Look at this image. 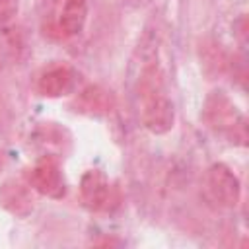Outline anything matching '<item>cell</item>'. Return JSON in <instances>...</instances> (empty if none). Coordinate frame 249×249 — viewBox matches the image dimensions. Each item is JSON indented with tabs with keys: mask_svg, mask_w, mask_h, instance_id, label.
Here are the masks:
<instances>
[{
	"mask_svg": "<svg viewBox=\"0 0 249 249\" xmlns=\"http://www.w3.org/2000/svg\"><path fill=\"white\" fill-rule=\"evenodd\" d=\"M200 58H202V68L206 74H220L224 70V66L228 64L226 62V56L224 53L220 51V45H204L202 53H200Z\"/></svg>",
	"mask_w": 249,
	"mask_h": 249,
	"instance_id": "30bf717a",
	"label": "cell"
},
{
	"mask_svg": "<svg viewBox=\"0 0 249 249\" xmlns=\"http://www.w3.org/2000/svg\"><path fill=\"white\" fill-rule=\"evenodd\" d=\"M88 4L89 0H64L60 12V29L66 35H78L84 31L88 19Z\"/></svg>",
	"mask_w": 249,
	"mask_h": 249,
	"instance_id": "9c48e42d",
	"label": "cell"
},
{
	"mask_svg": "<svg viewBox=\"0 0 249 249\" xmlns=\"http://www.w3.org/2000/svg\"><path fill=\"white\" fill-rule=\"evenodd\" d=\"M208 187L214 195V198L226 206V208H235L241 198V185L235 173L224 165V163H214L208 169Z\"/></svg>",
	"mask_w": 249,
	"mask_h": 249,
	"instance_id": "277c9868",
	"label": "cell"
},
{
	"mask_svg": "<svg viewBox=\"0 0 249 249\" xmlns=\"http://www.w3.org/2000/svg\"><path fill=\"white\" fill-rule=\"evenodd\" d=\"M74 86H76V74H74L72 68H68L64 64L51 66L37 80V89L45 97H62V95H68V93H72Z\"/></svg>",
	"mask_w": 249,
	"mask_h": 249,
	"instance_id": "52a82bcc",
	"label": "cell"
},
{
	"mask_svg": "<svg viewBox=\"0 0 249 249\" xmlns=\"http://www.w3.org/2000/svg\"><path fill=\"white\" fill-rule=\"evenodd\" d=\"M142 123L152 134H165L175 124V107L163 91L142 97Z\"/></svg>",
	"mask_w": 249,
	"mask_h": 249,
	"instance_id": "7a4b0ae2",
	"label": "cell"
},
{
	"mask_svg": "<svg viewBox=\"0 0 249 249\" xmlns=\"http://www.w3.org/2000/svg\"><path fill=\"white\" fill-rule=\"evenodd\" d=\"M0 208L18 218L29 216L33 212V195L29 185L18 179H6L0 185Z\"/></svg>",
	"mask_w": 249,
	"mask_h": 249,
	"instance_id": "8992f818",
	"label": "cell"
},
{
	"mask_svg": "<svg viewBox=\"0 0 249 249\" xmlns=\"http://www.w3.org/2000/svg\"><path fill=\"white\" fill-rule=\"evenodd\" d=\"M72 107L76 113L89 117H103L115 109V95L111 89L103 86H88L80 93H76Z\"/></svg>",
	"mask_w": 249,
	"mask_h": 249,
	"instance_id": "5b68a950",
	"label": "cell"
},
{
	"mask_svg": "<svg viewBox=\"0 0 249 249\" xmlns=\"http://www.w3.org/2000/svg\"><path fill=\"white\" fill-rule=\"evenodd\" d=\"M0 167H2V154H0Z\"/></svg>",
	"mask_w": 249,
	"mask_h": 249,
	"instance_id": "7c38bea8",
	"label": "cell"
},
{
	"mask_svg": "<svg viewBox=\"0 0 249 249\" xmlns=\"http://www.w3.org/2000/svg\"><path fill=\"white\" fill-rule=\"evenodd\" d=\"M80 196L86 208L99 210L109 196V181L101 169H88L80 181Z\"/></svg>",
	"mask_w": 249,
	"mask_h": 249,
	"instance_id": "ba28073f",
	"label": "cell"
},
{
	"mask_svg": "<svg viewBox=\"0 0 249 249\" xmlns=\"http://www.w3.org/2000/svg\"><path fill=\"white\" fill-rule=\"evenodd\" d=\"M29 187L49 198H62L66 193L64 177L53 158H43L33 165L29 171Z\"/></svg>",
	"mask_w": 249,
	"mask_h": 249,
	"instance_id": "3957f363",
	"label": "cell"
},
{
	"mask_svg": "<svg viewBox=\"0 0 249 249\" xmlns=\"http://www.w3.org/2000/svg\"><path fill=\"white\" fill-rule=\"evenodd\" d=\"M202 121L216 134L226 136L237 146L247 144V123L235 103L222 89H212L202 105Z\"/></svg>",
	"mask_w": 249,
	"mask_h": 249,
	"instance_id": "6da1fadb",
	"label": "cell"
},
{
	"mask_svg": "<svg viewBox=\"0 0 249 249\" xmlns=\"http://www.w3.org/2000/svg\"><path fill=\"white\" fill-rule=\"evenodd\" d=\"M19 10V0H0V27L10 25Z\"/></svg>",
	"mask_w": 249,
	"mask_h": 249,
	"instance_id": "8fae6325",
	"label": "cell"
}]
</instances>
